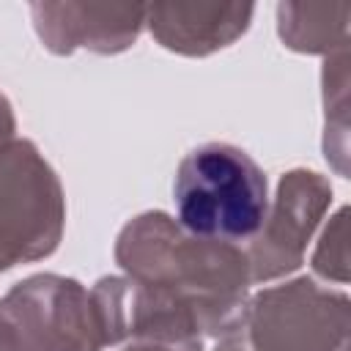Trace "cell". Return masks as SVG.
I'll list each match as a JSON object with an SVG mask.
<instances>
[{"label": "cell", "mask_w": 351, "mask_h": 351, "mask_svg": "<svg viewBox=\"0 0 351 351\" xmlns=\"http://www.w3.org/2000/svg\"><path fill=\"white\" fill-rule=\"evenodd\" d=\"M60 225V186L38 151L30 143L0 148V271L49 255Z\"/></svg>", "instance_id": "cell-2"}, {"label": "cell", "mask_w": 351, "mask_h": 351, "mask_svg": "<svg viewBox=\"0 0 351 351\" xmlns=\"http://www.w3.org/2000/svg\"><path fill=\"white\" fill-rule=\"evenodd\" d=\"M176 217L186 236L239 244L255 239L269 219L266 176L258 162L230 143L192 148L173 178Z\"/></svg>", "instance_id": "cell-1"}, {"label": "cell", "mask_w": 351, "mask_h": 351, "mask_svg": "<svg viewBox=\"0 0 351 351\" xmlns=\"http://www.w3.org/2000/svg\"><path fill=\"white\" fill-rule=\"evenodd\" d=\"M129 351H200V340H195V343H181V346H176V348H167V346H159V348H154V346H137V348H129Z\"/></svg>", "instance_id": "cell-3"}]
</instances>
